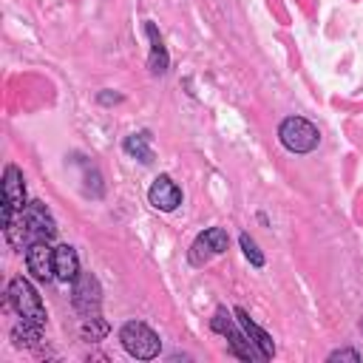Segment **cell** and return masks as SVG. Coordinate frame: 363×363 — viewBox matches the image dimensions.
I'll return each mask as SVG.
<instances>
[{
    "instance_id": "obj_15",
    "label": "cell",
    "mask_w": 363,
    "mask_h": 363,
    "mask_svg": "<svg viewBox=\"0 0 363 363\" xmlns=\"http://www.w3.org/2000/svg\"><path fill=\"white\" fill-rule=\"evenodd\" d=\"M40 329L43 326H37V323H28V320H20L17 326H14V340H17V346H34L37 340H40Z\"/></svg>"
},
{
    "instance_id": "obj_8",
    "label": "cell",
    "mask_w": 363,
    "mask_h": 363,
    "mask_svg": "<svg viewBox=\"0 0 363 363\" xmlns=\"http://www.w3.org/2000/svg\"><path fill=\"white\" fill-rule=\"evenodd\" d=\"M227 244H230V235H227L221 227H210V230H204V233L193 241V247H190V264H196V267L207 264L213 255L224 252Z\"/></svg>"
},
{
    "instance_id": "obj_17",
    "label": "cell",
    "mask_w": 363,
    "mask_h": 363,
    "mask_svg": "<svg viewBox=\"0 0 363 363\" xmlns=\"http://www.w3.org/2000/svg\"><path fill=\"white\" fill-rule=\"evenodd\" d=\"M105 332H108V326L99 320V315H96V318H85V326H82V335H85V337L96 340V337H102Z\"/></svg>"
},
{
    "instance_id": "obj_6",
    "label": "cell",
    "mask_w": 363,
    "mask_h": 363,
    "mask_svg": "<svg viewBox=\"0 0 363 363\" xmlns=\"http://www.w3.org/2000/svg\"><path fill=\"white\" fill-rule=\"evenodd\" d=\"M213 329H216V332H221V335L227 337V343H230L233 354H238V357H244V360H258V357H261V352H258V349H252L255 343H252L244 332H238V329L233 326V318H230L224 309H218V312L213 315Z\"/></svg>"
},
{
    "instance_id": "obj_19",
    "label": "cell",
    "mask_w": 363,
    "mask_h": 363,
    "mask_svg": "<svg viewBox=\"0 0 363 363\" xmlns=\"http://www.w3.org/2000/svg\"><path fill=\"white\" fill-rule=\"evenodd\" d=\"M360 329H363V320H360Z\"/></svg>"
},
{
    "instance_id": "obj_4",
    "label": "cell",
    "mask_w": 363,
    "mask_h": 363,
    "mask_svg": "<svg viewBox=\"0 0 363 363\" xmlns=\"http://www.w3.org/2000/svg\"><path fill=\"white\" fill-rule=\"evenodd\" d=\"M9 303L14 306L20 320H28V323H37V326L45 323V306H43L40 295L34 292V286L26 278H14L9 284Z\"/></svg>"
},
{
    "instance_id": "obj_1",
    "label": "cell",
    "mask_w": 363,
    "mask_h": 363,
    "mask_svg": "<svg viewBox=\"0 0 363 363\" xmlns=\"http://www.w3.org/2000/svg\"><path fill=\"white\" fill-rule=\"evenodd\" d=\"M54 233H57V224H54V218L43 201L26 204L14 216V221L6 227V235L14 247H28L34 241H51Z\"/></svg>"
},
{
    "instance_id": "obj_11",
    "label": "cell",
    "mask_w": 363,
    "mask_h": 363,
    "mask_svg": "<svg viewBox=\"0 0 363 363\" xmlns=\"http://www.w3.org/2000/svg\"><path fill=\"white\" fill-rule=\"evenodd\" d=\"M235 318H238V323H241V329H244V335L255 343V349L261 352V357H272L275 354V343H272V337L244 312V309H235Z\"/></svg>"
},
{
    "instance_id": "obj_13",
    "label": "cell",
    "mask_w": 363,
    "mask_h": 363,
    "mask_svg": "<svg viewBox=\"0 0 363 363\" xmlns=\"http://www.w3.org/2000/svg\"><path fill=\"white\" fill-rule=\"evenodd\" d=\"M147 37H150V71L153 74H162L164 68H167V54H164V45H162V40H159V34H156V28L147 23Z\"/></svg>"
},
{
    "instance_id": "obj_10",
    "label": "cell",
    "mask_w": 363,
    "mask_h": 363,
    "mask_svg": "<svg viewBox=\"0 0 363 363\" xmlns=\"http://www.w3.org/2000/svg\"><path fill=\"white\" fill-rule=\"evenodd\" d=\"M147 199H150V204H153L156 210L170 213V210H176V207L182 204V190L176 187V182H173L170 176H159V179L150 184Z\"/></svg>"
},
{
    "instance_id": "obj_2",
    "label": "cell",
    "mask_w": 363,
    "mask_h": 363,
    "mask_svg": "<svg viewBox=\"0 0 363 363\" xmlns=\"http://www.w3.org/2000/svg\"><path fill=\"white\" fill-rule=\"evenodd\" d=\"M278 139L292 153H309V150L318 147L320 133H318V128L309 119H303V116H286L281 122V128H278Z\"/></svg>"
},
{
    "instance_id": "obj_3",
    "label": "cell",
    "mask_w": 363,
    "mask_h": 363,
    "mask_svg": "<svg viewBox=\"0 0 363 363\" xmlns=\"http://www.w3.org/2000/svg\"><path fill=\"white\" fill-rule=\"evenodd\" d=\"M119 340H122L125 352H128L130 357H136V360H150V357H156L159 349H162L159 335H156L150 326L139 323V320L125 323L122 332H119Z\"/></svg>"
},
{
    "instance_id": "obj_18",
    "label": "cell",
    "mask_w": 363,
    "mask_h": 363,
    "mask_svg": "<svg viewBox=\"0 0 363 363\" xmlns=\"http://www.w3.org/2000/svg\"><path fill=\"white\" fill-rule=\"evenodd\" d=\"M329 360H360V354L354 349H340V352H332Z\"/></svg>"
},
{
    "instance_id": "obj_5",
    "label": "cell",
    "mask_w": 363,
    "mask_h": 363,
    "mask_svg": "<svg viewBox=\"0 0 363 363\" xmlns=\"http://www.w3.org/2000/svg\"><path fill=\"white\" fill-rule=\"evenodd\" d=\"M26 207V184L20 167L9 164L3 173V230L14 221V216Z\"/></svg>"
},
{
    "instance_id": "obj_9",
    "label": "cell",
    "mask_w": 363,
    "mask_h": 363,
    "mask_svg": "<svg viewBox=\"0 0 363 363\" xmlns=\"http://www.w3.org/2000/svg\"><path fill=\"white\" fill-rule=\"evenodd\" d=\"M26 264H28V272L37 278V281H48L54 278V247L48 241H34L26 247Z\"/></svg>"
},
{
    "instance_id": "obj_7",
    "label": "cell",
    "mask_w": 363,
    "mask_h": 363,
    "mask_svg": "<svg viewBox=\"0 0 363 363\" xmlns=\"http://www.w3.org/2000/svg\"><path fill=\"white\" fill-rule=\"evenodd\" d=\"M99 281L91 272H82L74 278V306L82 318H96L99 315Z\"/></svg>"
},
{
    "instance_id": "obj_12",
    "label": "cell",
    "mask_w": 363,
    "mask_h": 363,
    "mask_svg": "<svg viewBox=\"0 0 363 363\" xmlns=\"http://www.w3.org/2000/svg\"><path fill=\"white\" fill-rule=\"evenodd\" d=\"M79 275V258L77 250L68 244L54 247V278L57 281H74Z\"/></svg>"
},
{
    "instance_id": "obj_16",
    "label": "cell",
    "mask_w": 363,
    "mask_h": 363,
    "mask_svg": "<svg viewBox=\"0 0 363 363\" xmlns=\"http://www.w3.org/2000/svg\"><path fill=\"white\" fill-rule=\"evenodd\" d=\"M241 247H244V255L250 258V264H252V267H264V255H261L258 244H255V241H252L247 233L241 235Z\"/></svg>"
},
{
    "instance_id": "obj_14",
    "label": "cell",
    "mask_w": 363,
    "mask_h": 363,
    "mask_svg": "<svg viewBox=\"0 0 363 363\" xmlns=\"http://www.w3.org/2000/svg\"><path fill=\"white\" fill-rule=\"evenodd\" d=\"M125 150L130 156H136L139 162H150V145H147V133H133L125 139Z\"/></svg>"
}]
</instances>
